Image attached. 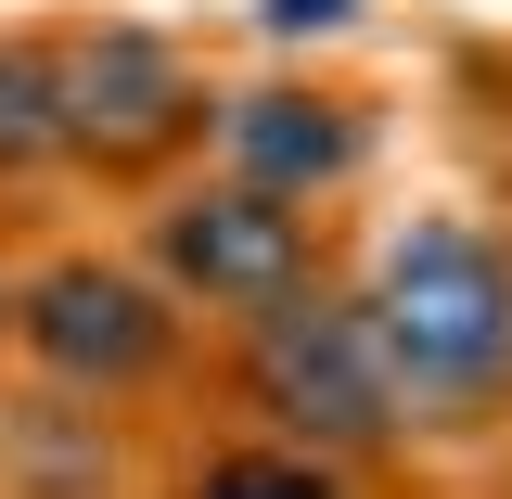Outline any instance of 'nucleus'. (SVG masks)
Segmentation results:
<instances>
[{
    "instance_id": "obj_1",
    "label": "nucleus",
    "mask_w": 512,
    "mask_h": 499,
    "mask_svg": "<svg viewBox=\"0 0 512 499\" xmlns=\"http://www.w3.org/2000/svg\"><path fill=\"white\" fill-rule=\"evenodd\" d=\"M372 359L397 384V423L410 410H487L512 384V256L461 218H410L372 256Z\"/></svg>"
},
{
    "instance_id": "obj_2",
    "label": "nucleus",
    "mask_w": 512,
    "mask_h": 499,
    "mask_svg": "<svg viewBox=\"0 0 512 499\" xmlns=\"http://www.w3.org/2000/svg\"><path fill=\"white\" fill-rule=\"evenodd\" d=\"M244 397H256V423H282L308 461H346V448L397 436V384H384V359H372V320L346 308V295H320V282L282 295V308H256Z\"/></svg>"
},
{
    "instance_id": "obj_3",
    "label": "nucleus",
    "mask_w": 512,
    "mask_h": 499,
    "mask_svg": "<svg viewBox=\"0 0 512 499\" xmlns=\"http://www.w3.org/2000/svg\"><path fill=\"white\" fill-rule=\"evenodd\" d=\"M13 333H26V359L52 384H141L167 372V346H180V320H167V295L141 282V269H103V256H64V269H39L26 282V308H13Z\"/></svg>"
},
{
    "instance_id": "obj_4",
    "label": "nucleus",
    "mask_w": 512,
    "mask_h": 499,
    "mask_svg": "<svg viewBox=\"0 0 512 499\" xmlns=\"http://www.w3.org/2000/svg\"><path fill=\"white\" fill-rule=\"evenodd\" d=\"M154 256H167V282L205 295V308H282V295H308V218L295 205H269L244 180H205L180 192L167 218H154Z\"/></svg>"
},
{
    "instance_id": "obj_5",
    "label": "nucleus",
    "mask_w": 512,
    "mask_h": 499,
    "mask_svg": "<svg viewBox=\"0 0 512 499\" xmlns=\"http://www.w3.org/2000/svg\"><path fill=\"white\" fill-rule=\"evenodd\" d=\"M52 116H64V154H103V167H141L192 128V77L167 39L141 26H90L52 52Z\"/></svg>"
},
{
    "instance_id": "obj_6",
    "label": "nucleus",
    "mask_w": 512,
    "mask_h": 499,
    "mask_svg": "<svg viewBox=\"0 0 512 499\" xmlns=\"http://www.w3.org/2000/svg\"><path fill=\"white\" fill-rule=\"evenodd\" d=\"M218 154H231V180H244V192L308 205L320 180H346V167H359V128H346V103L256 90V103H231V116H218Z\"/></svg>"
},
{
    "instance_id": "obj_7",
    "label": "nucleus",
    "mask_w": 512,
    "mask_h": 499,
    "mask_svg": "<svg viewBox=\"0 0 512 499\" xmlns=\"http://www.w3.org/2000/svg\"><path fill=\"white\" fill-rule=\"evenodd\" d=\"M64 116H52V39H0V180L52 167Z\"/></svg>"
},
{
    "instance_id": "obj_8",
    "label": "nucleus",
    "mask_w": 512,
    "mask_h": 499,
    "mask_svg": "<svg viewBox=\"0 0 512 499\" xmlns=\"http://www.w3.org/2000/svg\"><path fill=\"white\" fill-rule=\"evenodd\" d=\"M192 499H346V487H333V461H308V448H231V461L192 474Z\"/></svg>"
},
{
    "instance_id": "obj_9",
    "label": "nucleus",
    "mask_w": 512,
    "mask_h": 499,
    "mask_svg": "<svg viewBox=\"0 0 512 499\" xmlns=\"http://www.w3.org/2000/svg\"><path fill=\"white\" fill-rule=\"evenodd\" d=\"M269 26H333V0H269Z\"/></svg>"
}]
</instances>
